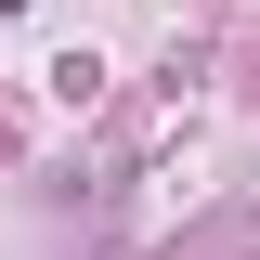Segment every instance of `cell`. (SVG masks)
Returning <instances> with one entry per match:
<instances>
[{"instance_id":"obj_1","label":"cell","mask_w":260,"mask_h":260,"mask_svg":"<svg viewBox=\"0 0 260 260\" xmlns=\"http://www.w3.org/2000/svg\"><path fill=\"white\" fill-rule=\"evenodd\" d=\"M0 13H13V0H0Z\"/></svg>"}]
</instances>
